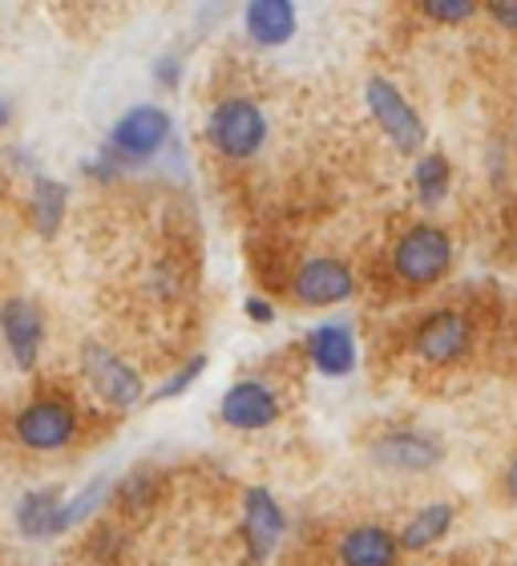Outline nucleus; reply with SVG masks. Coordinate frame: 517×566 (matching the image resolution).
I'll use <instances>...</instances> for the list:
<instances>
[{"mask_svg":"<svg viewBox=\"0 0 517 566\" xmlns=\"http://www.w3.org/2000/svg\"><path fill=\"white\" fill-rule=\"evenodd\" d=\"M392 268L404 283H436L441 275L453 268V239L433 223H416L397 239L392 251Z\"/></svg>","mask_w":517,"mask_h":566,"instance_id":"1","label":"nucleus"},{"mask_svg":"<svg viewBox=\"0 0 517 566\" xmlns=\"http://www.w3.org/2000/svg\"><path fill=\"white\" fill-rule=\"evenodd\" d=\"M207 134L223 158H251L267 142V118L251 97H226L211 109Z\"/></svg>","mask_w":517,"mask_h":566,"instance_id":"2","label":"nucleus"},{"mask_svg":"<svg viewBox=\"0 0 517 566\" xmlns=\"http://www.w3.org/2000/svg\"><path fill=\"white\" fill-rule=\"evenodd\" d=\"M365 102H368V109H372L377 126L388 134V142H392L400 154H421L429 130H424V118L412 109V102L400 94L397 85L388 82V77H372L365 90Z\"/></svg>","mask_w":517,"mask_h":566,"instance_id":"3","label":"nucleus"},{"mask_svg":"<svg viewBox=\"0 0 517 566\" xmlns=\"http://www.w3.org/2000/svg\"><path fill=\"white\" fill-rule=\"evenodd\" d=\"M473 344V324L465 312H453V307H441L433 316L421 319V328L412 336V348L421 360L429 365H453L461 356L469 353Z\"/></svg>","mask_w":517,"mask_h":566,"instance_id":"4","label":"nucleus"},{"mask_svg":"<svg viewBox=\"0 0 517 566\" xmlns=\"http://www.w3.org/2000/svg\"><path fill=\"white\" fill-rule=\"evenodd\" d=\"M166 138H170V114L162 106H134L118 118V126L109 134V146L126 163H141V158H154L162 150Z\"/></svg>","mask_w":517,"mask_h":566,"instance_id":"5","label":"nucleus"},{"mask_svg":"<svg viewBox=\"0 0 517 566\" xmlns=\"http://www.w3.org/2000/svg\"><path fill=\"white\" fill-rule=\"evenodd\" d=\"M82 365H85L89 385H94L97 397H102L106 405L129 409V405L141 401V377L122 360V356L109 353V348H102V344H85Z\"/></svg>","mask_w":517,"mask_h":566,"instance_id":"6","label":"nucleus"},{"mask_svg":"<svg viewBox=\"0 0 517 566\" xmlns=\"http://www.w3.org/2000/svg\"><path fill=\"white\" fill-rule=\"evenodd\" d=\"M441 458H445L441 441L421 429H392L380 441H372V461L397 473H424L441 465Z\"/></svg>","mask_w":517,"mask_h":566,"instance_id":"7","label":"nucleus"},{"mask_svg":"<svg viewBox=\"0 0 517 566\" xmlns=\"http://www.w3.org/2000/svg\"><path fill=\"white\" fill-rule=\"evenodd\" d=\"M17 437L29 449H65L77 437V413L65 401H33L17 417Z\"/></svg>","mask_w":517,"mask_h":566,"instance_id":"8","label":"nucleus"},{"mask_svg":"<svg viewBox=\"0 0 517 566\" xmlns=\"http://www.w3.org/2000/svg\"><path fill=\"white\" fill-rule=\"evenodd\" d=\"M283 531H287V518H283L279 502L271 497V490H263V485L247 490V497H243V538H247V551L255 563H263L275 551Z\"/></svg>","mask_w":517,"mask_h":566,"instance_id":"9","label":"nucleus"},{"mask_svg":"<svg viewBox=\"0 0 517 566\" xmlns=\"http://www.w3.org/2000/svg\"><path fill=\"white\" fill-rule=\"evenodd\" d=\"M356 292V275L340 260H307L295 275V295L312 307L344 304Z\"/></svg>","mask_w":517,"mask_h":566,"instance_id":"10","label":"nucleus"},{"mask_svg":"<svg viewBox=\"0 0 517 566\" xmlns=\"http://www.w3.org/2000/svg\"><path fill=\"white\" fill-rule=\"evenodd\" d=\"M219 413L231 429H267V424L279 421V401H275V392L267 385H258V380H239L231 385L219 405Z\"/></svg>","mask_w":517,"mask_h":566,"instance_id":"11","label":"nucleus"},{"mask_svg":"<svg viewBox=\"0 0 517 566\" xmlns=\"http://www.w3.org/2000/svg\"><path fill=\"white\" fill-rule=\"evenodd\" d=\"M0 328H4V340H9L12 360L21 368L36 365V353H41V336H45V319L36 312V304L12 295L9 304L0 307Z\"/></svg>","mask_w":517,"mask_h":566,"instance_id":"12","label":"nucleus"},{"mask_svg":"<svg viewBox=\"0 0 517 566\" xmlns=\"http://www.w3.org/2000/svg\"><path fill=\"white\" fill-rule=\"evenodd\" d=\"M307 356L324 377H348L356 368V336L348 324H319L307 336Z\"/></svg>","mask_w":517,"mask_h":566,"instance_id":"13","label":"nucleus"},{"mask_svg":"<svg viewBox=\"0 0 517 566\" xmlns=\"http://www.w3.org/2000/svg\"><path fill=\"white\" fill-rule=\"evenodd\" d=\"M400 538L388 534L384 526H356L340 538V563L344 566H397Z\"/></svg>","mask_w":517,"mask_h":566,"instance_id":"14","label":"nucleus"},{"mask_svg":"<svg viewBox=\"0 0 517 566\" xmlns=\"http://www.w3.org/2000/svg\"><path fill=\"white\" fill-rule=\"evenodd\" d=\"M243 21H247V33L255 45H283L295 36L299 17H295V4H287V0H255V4H247Z\"/></svg>","mask_w":517,"mask_h":566,"instance_id":"15","label":"nucleus"},{"mask_svg":"<svg viewBox=\"0 0 517 566\" xmlns=\"http://www.w3.org/2000/svg\"><path fill=\"white\" fill-rule=\"evenodd\" d=\"M61 514H65V502L57 497V490H33V494L21 497V506H17V526L21 534L29 538H53L61 534Z\"/></svg>","mask_w":517,"mask_h":566,"instance_id":"16","label":"nucleus"},{"mask_svg":"<svg viewBox=\"0 0 517 566\" xmlns=\"http://www.w3.org/2000/svg\"><path fill=\"white\" fill-rule=\"evenodd\" d=\"M449 526H453V506H449V502H433V506L416 510V514L404 522V531H400V551H409V555L429 551V546H436L445 538Z\"/></svg>","mask_w":517,"mask_h":566,"instance_id":"17","label":"nucleus"},{"mask_svg":"<svg viewBox=\"0 0 517 566\" xmlns=\"http://www.w3.org/2000/svg\"><path fill=\"white\" fill-rule=\"evenodd\" d=\"M412 187H416L421 202H429V207L445 199L449 187H453V170H449L445 154H421L416 166H412Z\"/></svg>","mask_w":517,"mask_h":566,"instance_id":"18","label":"nucleus"},{"mask_svg":"<svg viewBox=\"0 0 517 566\" xmlns=\"http://www.w3.org/2000/svg\"><path fill=\"white\" fill-rule=\"evenodd\" d=\"M65 219V187L53 182V178H36L33 182V223L41 235H53Z\"/></svg>","mask_w":517,"mask_h":566,"instance_id":"19","label":"nucleus"},{"mask_svg":"<svg viewBox=\"0 0 517 566\" xmlns=\"http://www.w3.org/2000/svg\"><path fill=\"white\" fill-rule=\"evenodd\" d=\"M109 485L106 482H94V485H85L82 494L73 497V502H65V514H61V526L70 531L73 522H85L89 514H94L97 506H102V497H106Z\"/></svg>","mask_w":517,"mask_h":566,"instance_id":"20","label":"nucleus"},{"mask_svg":"<svg viewBox=\"0 0 517 566\" xmlns=\"http://www.w3.org/2000/svg\"><path fill=\"white\" fill-rule=\"evenodd\" d=\"M202 368H207V356H194V360H187V365L178 368L175 377L158 385V392H154V401H170V397H182V392H187L190 385H194V380L202 377Z\"/></svg>","mask_w":517,"mask_h":566,"instance_id":"21","label":"nucleus"},{"mask_svg":"<svg viewBox=\"0 0 517 566\" xmlns=\"http://www.w3.org/2000/svg\"><path fill=\"white\" fill-rule=\"evenodd\" d=\"M421 9H424V17H433V21H441V24H461L477 12V4H473V0H424Z\"/></svg>","mask_w":517,"mask_h":566,"instance_id":"22","label":"nucleus"},{"mask_svg":"<svg viewBox=\"0 0 517 566\" xmlns=\"http://www.w3.org/2000/svg\"><path fill=\"white\" fill-rule=\"evenodd\" d=\"M489 17H494L502 29H514L517 33V0H497V4H489Z\"/></svg>","mask_w":517,"mask_h":566,"instance_id":"23","label":"nucleus"},{"mask_svg":"<svg viewBox=\"0 0 517 566\" xmlns=\"http://www.w3.org/2000/svg\"><path fill=\"white\" fill-rule=\"evenodd\" d=\"M247 316L258 319V324H271V319H275V307H271L267 300H247Z\"/></svg>","mask_w":517,"mask_h":566,"instance_id":"24","label":"nucleus"},{"mask_svg":"<svg viewBox=\"0 0 517 566\" xmlns=\"http://www.w3.org/2000/svg\"><path fill=\"white\" fill-rule=\"evenodd\" d=\"M506 494H509V502H517V453L506 465Z\"/></svg>","mask_w":517,"mask_h":566,"instance_id":"25","label":"nucleus"},{"mask_svg":"<svg viewBox=\"0 0 517 566\" xmlns=\"http://www.w3.org/2000/svg\"><path fill=\"white\" fill-rule=\"evenodd\" d=\"M9 118H12V109H9V102L0 97V126H9Z\"/></svg>","mask_w":517,"mask_h":566,"instance_id":"26","label":"nucleus"},{"mask_svg":"<svg viewBox=\"0 0 517 566\" xmlns=\"http://www.w3.org/2000/svg\"><path fill=\"white\" fill-rule=\"evenodd\" d=\"M514 566H517V563H514Z\"/></svg>","mask_w":517,"mask_h":566,"instance_id":"27","label":"nucleus"}]
</instances>
